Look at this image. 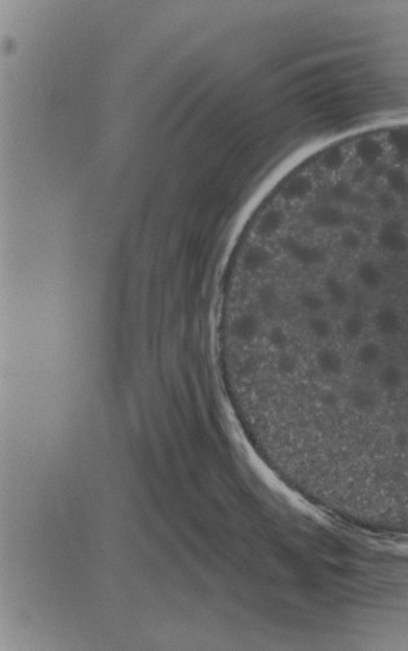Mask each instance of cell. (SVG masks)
I'll list each match as a JSON object with an SVG mask.
<instances>
[{
    "label": "cell",
    "mask_w": 408,
    "mask_h": 651,
    "mask_svg": "<svg viewBox=\"0 0 408 651\" xmlns=\"http://www.w3.org/2000/svg\"><path fill=\"white\" fill-rule=\"evenodd\" d=\"M366 323L359 313H351L342 322L341 331L344 335V339L348 341H357L362 338L365 332Z\"/></svg>",
    "instance_id": "cell-3"
},
{
    "label": "cell",
    "mask_w": 408,
    "mask_h": 651,
    "mask_svg": "<svg viewBox=\"0 0 408 651\" xmlns=\"http://www.w3.org/2000/svg\"><path fill=\"white\" fill-rule=\"evenodd\" d=\"M384 358V349L381 344L375 340L360 342L353 354L354 365L359 369H369L376 366Z\"/></svg>",
    "instance_id": "cell-2"
},
{
    "label": "cell",
    "mask_w": 408,
    "mask_h": 651,
    "mask_svg": "<svg viewBox=\"0 0 408 651\" xmlns=\"http://www.w3.org/2000/svg\"><path fill=\"white\" fill-rule=\"evenodd\" d=\"M373 326L378 335L384 338H396L403 327V321L398 309L394 307H381L373 318Z\"/></svg>",
    "instance_id": "cell-1"
}]
</instances>
